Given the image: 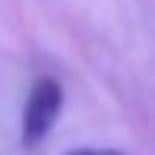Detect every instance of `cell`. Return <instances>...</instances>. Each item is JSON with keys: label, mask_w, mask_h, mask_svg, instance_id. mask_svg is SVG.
<instances>
[{"label": "cell", "mask_w": 155, "mask_h": 155, "mask_svg": "<svg viewBox=\"0 0 155 155\" xmlns=\"http://www.w3.org/2000/svg\"><path fill=\"white\" fill-rule=\"evenodd\" d=\"M67 155H127L120 149H70Z\"/></svg>", "instance_id": "2"}, {"label": "cell", "mask_w": 155, "mask_h": 155, "mask_svg": "<svg viewBox=\"0 0 155 155\" xmlns=\"http://www.w3.org/2000/svg\"><path fill=\"white\" fill-rule=\"evenodd\" d=\"M63 111V89L57 79L51 76H41L38 82L32 86L29 98H25V108H22V146L32 149L38 146L48 133L54 130Z\"/></svg>", "instance_id": "1"}]
</instances>
